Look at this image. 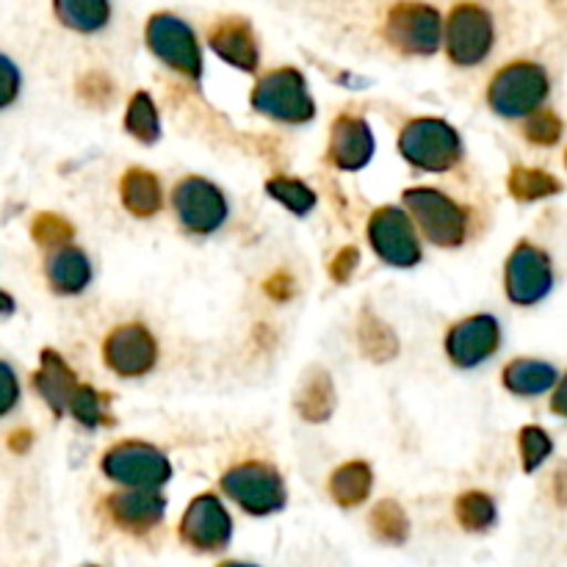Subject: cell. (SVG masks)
<instances>
[{"mask_svg": "<svg viewBox=\"0 0 567 567\" xmlns=\"http://www.w3.org/2000/svg\"><path fill=\"white\" fill-rule=\"evenodd\" d=\"M17 404H20V382H17L14 369L0 360V419L9 415Z\"/></svg>", "mask_w": 567, "mask_h": 567, "instance_id": "obj_38", "label": "cell"}, {"mask_svg": "<svg viewBox=\"0 0 567 567\" xmlns=\"http://www.w3.org/2000/svg\"><path fill=\"white\" fill-rule=\"evenodd\" d=\"M504 288H507L509 302L520 305V308L543 302L554 288L551 258L535 244L520 241L504 269Z\"/></svg>", "mask_w": 567, "mask_h": 567, "instance_id": "obj_11", "label": "cell"}, {"mask_svg": "<svg viewBox=\"0 0 567 567\" xmlns=\"http://www.w3.org/2000/svg\"><path fill=\"white\" fill-rule=\"evenodd\" d=\"M31 238L39 247H70V241L75 238V227L64 216L42 210V214L33 216Z\"/></svg>", "mask_w": 567, "mask_h": 567, "instance_id": "obj_34", "label": "cell"}, {"mask_svg": "<svg viewBox=\"0 0 567 567\" xmlns=\"http://www.w3.org/2000/svg\"><path fill=\"white\" fill-rule=\"evenodd\" d=\"M385 37L404 55H432L443 39L441 14L430 3L404 0L388 11Z\"/></svg>", "mask_w": 567, "mask_h": 567, "instance_id": "obj_7", "label": "cell"}, {"mask_svg": "<svg viewBox=\"0 0 567 567\" xmlns=\"http://www.w3.org/2000/svg\"><path fill=\"white\" fill-rule=\"evenodd\" d=\"M20 86H22L20 70H17V64L9 59V55L0 53V111L9 109V105L20 97Z\"/></svg>", "mask_w": 567, "mask_h": 567, "instance_id": "obj_37", "label": "cell"}, {"mask_svg": "<svg viewBox=\"0 0 567 567\" xmlns=\"http://www.w3.org/2000/svg\"><path fill=\"white\" fill-rule=\"evenodd\" d=\"M518 449H520V465L526 474H535L554 452V441L543 426H524L518 432Z\"/></svg>", "mask_w": 567, "mask_h": 567, "instance_id": "obj_33", "label": "cell"}, {"mask_svg": "<svg viewBox=\"0 0 567 567\" xmlns=\"http://www.w3.org/2000/svg\"><path fill=\"white\" fill-rule=\"evenodd\" d=\"M365 233H369V244L374 247V252L388 266L410 269V266L421 264V241L415 236L413 221L402 208H393V205L377 208L371 214Z\"/></svg>", "mask_w": 567, "mask_h": 567, "instance_id": "obj_12", "label": "cell"}, {"mask_svg": "<svg viewBox=\"0 0 567 567\" xmlns=\"http://www.w3.org/2000/svg\"><path fill=\"white\" fill-rule=\"evenodd\" d=\"M509 194H513L518 203H537V199L557 197L563 192V183L546 169H532V166H515L509 172Z\"/></svg>", "mask_w": 567, "mask_h": 567, "instance_id": "obj_27", "label": "cell"}, {"mask_svg": "<svg viewBox=\"0 0 567 567\" xmlns=\"http://www.w3.org/2000/svg\"><path fill=\"white\" fill-rule=\"evenodd\" d=\"M454 515L465 532H487L496 524V502L482 491H468L454 502Z\"/></svg>", "mask_w": 567, "mask_h": 567, "instance_id": "obj_30", "label": "cell"}, {"mask_svg": "<svg viewBox=\"0 0 567 567\" xmlns=\"http://www.w3.org/2000/svg\"><path fill=\"white\" fill-rule=\"evenodd\" d=\"M297 413L310 424H324L336 413V385L327 371H313L299 388Z\"/></svg>", "mask_w": 567, "mask_h": 567, "instance_id": "obj_24", "label": "cell"}, {"mask_svg": "<svg viewBox=\"0 0 567 567\" xmlns=\"http://www.w3.org/2000/svg\"><path fill=\"white\" fill-rule=\"evenodd\" d=\"M446 50L457 66H474L491 55L496 42V25L491 11L476 3H460L446 20Z\"/></svg>", "mask_w": 567, "mask_h": 567, "instance_id": "obj_9", "label": "cell"}, {"mask_svg": "<svg viewBox=\"0 0 567 567\" xmlns=\"http://www.w3.org/2000/svg\"><path fill=\"white\" fill-rule=\"evenodd\" d=\"M31 385L33 391L42 396V402L48 404L50 413H53L55 419H61V415L66 413V408H70L72 393L78 391L81 382H78L75 371L70 369V363H66L55 349H42L39 371L31 377Z\"/></svg>", "mask_w": 567, "mask_h": 567, "instance_id": "obj_19", "label": "cell"}, {"mask_svg": "<svg viewBox=\"0 0 567 567\" xmlns=\"http://www.w3.org/2000/svg\"><path fill=\"white\" fill-rule=\"evenodd\" d=\"M103 360L116 377H136L150 374L158 363V343L153 332L142 324H120L109 332L103 341Z\"/></svg>", "mask_w": 567, "mask_h": 567, "instance_id": "obj_14", "label": "cell"}, {"mask_svg": "<svg viewBox=\"0 0 567 567\" xmlns=\"http://www.w3.org/2000/svg\"><path fill=\"white\" fill-rule=\"evenodd\" d=\"M371 532L380 537L382 543H391V546H402L410 537V518L396 502H380L369 515Z\"/></svg>", "mask_w": 567, "mask_h": 567, "instance_id": "obj_32", "label": "cell"}, {"mask_svg": "<svg viewBox=\"0 0 567 567\" xmlns=\"http://www.w3.org/2000/svg\"><path fill=\"white\" fill-rule=\"evenodd\" d=\"M233 537V520L225 504L214 493L192 498L181 518V540L203 554H216L227 548Z\"/></svg>", "mask_w": 567, "mask_h": 567, "instance_id": "obj_13", "label": "cell"}, {"mask_svg": "<svg viewBox=\"0 0 567 567\" xmlns=\"http://www.w3.org/2000/svg\"><path fill=\"white\" fill-rule=\"evenodd\" d=\"M208 44L221 61L241 72H255L260 64V50L255 42L252 25L241 17H225L208 33Z\"/></svg>", "mask_w": 567, "mask_h": 567, "instance_id": "obj_18", "label": "cell"}, {"mask_svg": "<svg viewBox=\"0 0 567 567\" xmlns=\"http://www.w3.org/2000/svg\"><path fill=\"white\" fill-rule=\"evenodd\" d=\"M563 396L565 391L563 388H557V393H554V410H557V413H563Z\"/></svg>", "mask_w": 567, "mask_h": 567, "instance_id": "obj_43", "label": "cell"}, {"mask_svg": "<svg viewBox=\"0 0 567 567\" xmlns=\"http://www.w3.org/2000/svg\"><path fill=\"white\" fill-rule=\"evenodd\" d=\"M504 388L515 396H543V393L554 391L559 385V371L546 360L535 358H518L504 369L502 374Z\"/></svg>", "mask_w": 567, "mask_h": 567, "instance_id": "obj_22", "label": "cell"}, {"mask_svg": "<svg viewBox=\"0 0 567 567\" xmlns=\"http://www.w3.org/2000/svg\"><path fill=\"white\" fill-rule=\"evenodd\" d=\"M14 308H17L14 297H11V293H6V291H0V316H11V313H14Z\"/></svg>", "mask_w": 567, "mask_h": 567, "instance_id": "obj_42", "label": "cell"}, {"mask_svg": "<svg viewBox=\"0 0 567 567\" xmlns=\"http://www.w3.org/2000/svg\"><path fill=\"white\" fill-rule=\"evenodd\" d=\"M358 343L363 358H369L371 363H388L399 354V338L385 321L380 319L371 310H363L358 324Z\"/></svg>", "mask_w": 567, "mask_h": 567, "instance_id": "obj_25", "label": "cell"}, {"mask_svg": "<svg viewBox=\"0 0 567 567\" xmlns=\"http://www.w3.org/2000/svg\"><path fill=\"white\" fill-rule=\"evenodd\" d=\"M264 291L269 293L271 299H277V302H288V299L293 297V291H297V288H293V280L286 275V271H277L275 277H269V280H266Z\"/></svg>", "mask_w": 567, "mask_h": 567, "instance_id": "obj_40", "label": "cell"}, {"mask_svg": "<svg viewBox=\"0 0 567 567\" xmlns=\"http://www.w3.org/2000/svg\"><path fill=\"white\" fill-rule=\"evenodd\" d=\"M105 509L120 529L144 535L164 520L166 498L158 491L125 487V491H116L105 498Z\"/></svg>", "mask_w": 567, "mask_h": 567, "instance_id": "obj_17", "label": "cell"}, {"mask_svg": "<svg viewBox=\"0 0 567 567\" xmlns=\"http://www.w3.org/2000/svg\"><path fill=\"white\" fill-rule=\"evenodd\" d=\"M78 94L89 105H105L111 100V94H114V86H111V81L103 72H89V75H83L78 81Z\"/></svg>", "mask_w": 567, "mask_h": 567, "instance_id": "obj_36", "label": "cell"}, {"mask_svg": "<svg viewBox=\"0 0 567 567\" xmlns=\"http://www.w3.org/2000/svg\"><path fill=\"white\" fill-rule=\"evenodd\" d=\"M53 9L55 17L78 33L103 31L111 17L109 0H53Z\"/></svg>", "mask_w": 567, "mask_h": 567, "instance_id": "obj_26", "label": "cell"}, {"mask_svg": "<svg viewBox=\"0 0 567 567\" xmlns=\"http://www.w3.org/2000/svg\"><path fill=\"white\" fill-rule=\"evenodd\" d=\"M109 404V393H100L92 385H83L81 382L78 391L72 393L66 413H72V419L81 426H86V430H97L103 424H114V415H111Z\"/></svg>", "mask_w": 567, "mask_h": 567, "instance_id": "obj_28", "label": "cell"}, {"mask_svg": "<svg viewBox=\"0 0 567 567\" xmlns=\"http://www.w3.org/2000/svg\"><path fill=\"white\" fill-rule=\"evenodd\" d=\"M371 485H374V471H371V465L363 463V460H352V463L332 471L330 496L338 507L352 509L360 507L371 496Z\"/></svg>", "mask_w": 567, "mask_h": 567, "instance_id": "obj_23", "label": "cell"}, {"mask_svg": "<svg viewBox=\"0 0 567 567\" xmlns=\"http://www.w3.org/2000/svg\"><path fill=\"white\" fill-rule=\"evenodd\" d=\"M252 109L258 114L269 116L286 125H302L316 116V103L308 92V81L293 66H280L271 70L255 83L252 89Z\"/></svg>", "mask_w": 567, "mask_h": 567, "instance_id": "obj_3", "label": "cell"}, {"mask_svg": "<svg viewBox=\"0 0 567 567\" xmlns=\"http://www.w3.org/2000/svg\"><path fill=\"white\" fill-rule=\"evenodd\" d=\"M266 194H269L271 199H277L280 205H286V208L297 216H308L310 210L316 208V203H319V197H316V192L308 183L286 175L269 177V181H266Z\"/></svg>", "mask_w": 567, "mask_h": 567, "instance_id": "obj_31", "label": "cell"}, {"mask_svg": "<svg viewBox=\"0 0 567 567\" xmlns=\"http://www.w3.org/2000/svg\"><path fill=\"white\" fill-rule=\"evenodd\" d=\"M327 158L341 172H360L374 158V133L363 116L341 114L332 122Z\"/></svg>", "mask_w": 567, "mask_h": 567, "instance_id": "obj_16", "label": "cell"}, {"mask_svg": "<svg viewBox=\"0 0 567 567\" xmlns=\"http://www.w3.org/2000/svg\"><path fill=\"white\" fill-rule=\"evenodd\" d=\"M358 266H360V249L358 247H343L330 264L332 282H338V286H347V282L354 277V271H358Z\"/></svg>", "mask_w": 567, "mask_h": 567, "instance_id": "obj_39", "label": "cell"}, {"mask_svg": "<svg viewBox=\"0 0 567 567\" xmlns=\"http://www.w3.org/2000/svg\"><path fill=\"white\" fill-rule=\"evenodd\" d=\"M125 131L142 144H155L161 138V116L147 92H136L127 103Z\"/></svg>", "mask_w": 567, "mask_h": 567, "instance_id": "obj_29", "label": "cell"}, {"mask_svg": "<svg viewBox=\"0 0 567 567\" xmlns=\"http://www.w3.org/2000/svg\"><path fill=\"white\" fill-rule=\"evenodd\" d=\"M221 491L249 515L280 513L286 507V482H282L280 471L269 463H258V460H247L241 465H233L221 476Z\"/></svg>", "mask_w": 567, "mask_h": 567, "instance_id": "obj_4", "label": "cell"}, {"mask_svg": "<svg viewBox=\"0 0 567 567\" xmlns=\"http://www.w3.org/2000/svg\"><path fill=\"white\" fill-rule=\"evenodd\" d=\"M44 275H48L50 288L55 293L75 297L92 282V264H89L86 252H81L78 247H59L48 255Z\"/></svg>", "mask_w": 567, "mask_h": 567, "instance_id": "obj_20", "label": "cell"}, {"mask_svg": "<svg viewBox=\"0 0 567 567\" xmlns=\"http://www.w3.org/2000/svg\"><path fill=\"white\" fill-rule=\"evenodd\" d=\"M563 120L554 111H535V114H529V120L524 125V136L532 144H537V147H554L563 138Z\"/></svg>", "mask_w": 567, "mask_h": 567, "instance_id": "obj_35", "label": "cell"}, {"mask_svg": "<svg viewBox=\"0 0 567 567\" xmlns=\"http://www.w3.org/2000/svg\"><path fill=\"white\" fill-rule=\"evenodd\" d=\"M551 81L548 72L535 61H513L493 75L487 86V103L504 120H524L540 111L548 100Z\"/></svg>", "mask_w": 567, "mask_h": 567, "instance_id": "obj_1", "label": "cell"}, {"mask_svg": "<svg viewBox=\"0 0 567 567\" xmlns=\"http://www.w3.org/2000/svg\"><path fill=\"white\" fill-rule=\"evenodd\" d=\"M219 567H255V565H247V563H225V565H219Z\"/></svg>", "mask_w": 567, "mask_h": 567, "instance_id": "obj_44", "label": "cell"}, {"mask_svg": "<svg viewBox=\"0 0 567 567\" xmlns=\"http://www.w3.org/2000/svg\"><path fill=\"white\" fill-rule=\"evenodd\" d=\"M120 197L127 214H133L136 219H150L164 208V192H161L158 177L142 166H133L122 175Z\"/></svg>", "mask_w": 567, "mask_h": 567, "instance_id": "obj_21", "label": "cell"}, {"mask_svg": "<svg viewBox=\"0 0 567 567\" xmlns=\"http://www.w3.org/2000/svg\"><path fill=\"white\" fill-rule=\"evenodd\" d=\"M404 205H408L410 216L415 225L424 230L435 247H460L468 233V216H465L463 205L454 203L437 188H408L404 192Z\"/></svg>", "mask_w": 567, "mask_h": 567, "instance_id": "obj_6", "label": "cell"}, {"mask_svg": "<svg viewBox=\"0 0 567 567\" xmlns=\"http://www.w3.org/2000/svg\"><path fill=\"white\" fill-rule=\"evenodd\" d=\"M100 471L111 482L142 491H161L172 480V463L161 449L142 441H125L111 446L100 460Z\"/></svg>", "mask_w": 567, "mask_h": 567, "instance_id": "obj_5", "label": "cell"}, {"mask_svg": "<svg viewBox=\"0 0 567 567\" xmlns=\"http://www.w3.org/2000/svg\"><path fill=\"white\" fill-rule=\"evenodd\" d=\"M399 153L421 172H449L463 158V142L449 122L419 116L399 133Z\"/></svg>", "mask_w": 567, "mask_h": 567, "instance_id": "obj_2", "label": "cell"}, {"mask_svg": "<svg viewBox=\"0 0 567 567\" xmlns=\"http://www.w3.org/2000/svg\"><path fill=\"white\" fill-rule=\"evenodd\" d=\"M502 327L491 313L457 321L446 336V354L457 369H476L498 352Z\"/></svg>", "mask_w": 567, "mask_h": 567, "instance_id": "obj_15", "label": "cell"}, {"mask_svg": "<svg viewBox=\"0 0 567 567\" xmlns=\"http://www.w3.org/2000/svg\"><path fill=\"white\" fill-rule=\"evenodd\" d=\"M172 208H175L181 225L194 236L216 233L230 214V205H227L221 188L199 175H188L177 183L172 192Z\"/></svg>", "mask_w": 567, "mask_h": 567, "instance_id": "obj_8", "label": "cell"}, {"mask_svg": "<svg viewBox=\"0 0 567 567\" xmlns=\"http://www.w3.org/2000/svg\"><path fill=\"white\" fill-rule=\"evenodd\" d=\"M144 39H147V48L153 50L166 66L177 70L181 75L199 81V75H203V53H199L194 31L181 20V17L166 14V11L153 14L147 28H144Z\"/></svg>", "mask_w": 567, "mask_h": 567, "instance_id": "obj_10", "label": "cell"}, {"mask_svg": "<svg viewBox=\"0 0 567 567\" xmlns=\"http://www.w3.org/2000/svg\"><path fill=\"white\" fill-rule=\"evenodd\" d=\"M33 446V432L31 430H14L9 435V452L11 454H28Z\"/></svg>", "mask_w": 567, "mask_h": 567, "instance_id": "obj_41", "label": "cell"}]
</instances>
